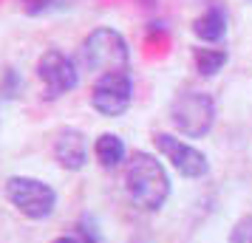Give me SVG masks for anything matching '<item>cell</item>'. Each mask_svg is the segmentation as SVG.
I'll return each instance as SVG.
<instances>
[{
    "mask_svg": "<svg viewBox=\"0 0 252 243\" xmlns=\"http://www.w3.org/2000/svg\"><path fill=\"white\" fill-rule=\"evenodd\" d=\"M77 59L82 71L99 77V74H114V71H130L133 51H130L127 37L116 26H94L77 46Z\"/></svg>",
    "mask_w": 252,
    "mask_h": 243,
    "instance_id": "3957f363",
    "label": "cell"
},
{
    "mask_svg": "<svg viewBox=\"0 0 252 243\" xmlns=\"http://www.w3.org/2000/svg\"><path fill=\"white\" fill-rule=\"evenodd\" d=\"M91 153H94V162L99 164L105 173H114L119 167H125L127 156H130L125 139H122L119 133H111V130H105V133H99V136L94 139Z\"/></svg>",
    "mask_w": 252,
    "mask_h": 243,
    "instance_id": "30bf717a",
    "label": "cell"
},
{
    "mask_svg": "<svg viewBox=\"0 0 252 243\" xmlns=\"http://www.w3.org/2000/svg\"><path fill=\"white\" fill-rule=\"evenodd\" d=\"M20 91H23V77L14 68H6L0 74V96L3 99H14Z\"/></svg>",
    "mask_w": 252,
    "mask_h": 243,
    "instance_id": "7c38bea8",
    "label": "cell"
},
{
    "mask_svg": "<svg viewBox=\"0 0 252 243\" xmlns=\"http://www.w3.org/2000/svg\"><path fill=\"white\" fill-rule=\"evenodd\" d=\"M51 243H99V241H94L91 235H85L82 229H77V226H74V229L65 232V235H57Z\"/></svg>",
    "mask_w": 252,
    "mask_h": 243,
    "instance_id": "9a60e30c",
    "label": "cell"
},
{
    "mask_svg": "<svg viewBox=\"0 0 252 243\" xmlns=\"http://www.w3.org/2000/svg\"><path fill=\"white\" fill-rule=\"evenodd\" d=\"M190 34L198 46H224L229 34V9L224 0H207L204 9L193 17Z\"/></svg>",
    "mask_w": 252,
    "mask_h": 243,
    "instance_id": "9c48e42d",
    "label": "cell"
},
{
    "mask_svg": "<svg viewBox=\"0 0 252 243\" xmlns=\"http://www.w3.org/2000/svg\"><path fill=\"white\" fill-rule=\"evenodd\" d=\"M167 122H170V130L179 133L182 139H207L218 122L216 96L204 88H179L167 105Z\"/></svg>",
    "mask_w": 252,
    "mask_h": 243,
    "instance_id": "7a4b0ae2",
    "label": "cell"
},
{
    "mask_svg": "<svg viewBox=\"0 0 252 243\" xmlns=\"http://www.w3.org/2000/svg\"><path fill=\"white\" fill-rule=\"evenodd\" d=\"M20 6H23L26 14L40 17V14H48V12H54V9H60L63 0H20Z\"/></svg>",
    "mask_w": 252,
    "mask_h": 243,
    "instance_id": "5bb4252c",
    "label": "cell"
},
{
    "mask_svg": "<svg viewBox=\"0 0 252 243\" xmlns=\"http://www.w3.org/2000/svg\"><path fill=\"white\" fill-rule=\"evenodd\" d=\"M3 198L17 215H23L26 220H37V223L51 218L60 204V192L51 181L26 173H14L3 181Z\"/></svg>",
    "mask_w": 252,
    "mask_h": 243,
    "instance_id": "277c9868",
    "label": "cell"
},
{
    "mask_svg": "<svg viewBox=\"0 0 252 243\" xmlns=\"http://www.w3.org/2000/svg\"><path fill=\"white\" fill-rule=\"evenodd\" d=\"M190 62L193 71L201 80H216L221 71L229 65V48L227 46H198L190 48Z\"/></svg>",
    "mask_w": 252,
    "mask_h": 243,
    "instance_id": "8fae6325",
    "label": "cell"
},
{
    "mask_svg": "<svg viewBox=\"0 0 252 243\" xmlns=\"http://www.w3.org/2000/svg\"><path fill=\"white\" fill-rule=\"evenodd\" d=\"M34 77L43 88V99L57 102L80 88L82 65L74 54L63 51V48H46L34 62Z\"/></svg>",
    "mask_w": 252,
    "mask_h": 243,
    "instance_id": "8992f818",
    "label": "cell"
},
{
    "mask_svg": "<svg viewBox=\"0 0 252 243\" xmlns=\"http://www.w3.org/2000/svg\"><path fill=\"white\" fill-rule=\"evenodd\" d=\"M153 150L161 156V162L184 181H204L210 175V156L195 141L182 139L173 130H153Z\"/></svg>",
    "mask_w": 252,
    "mask_h": 243,
    "instance_id": "5b68a950",
    "label": "cell"
},
{
    "mask_svg": "<svg viewBox=\"0 0 252 243\" xmlns=\"http://www.w3.org/2000/svg\"><path fill=\"white\" fill-rule=\"evenodd\" d=\"M91 144L94 141H88L85 130L60 128L54 141H51V156H54L60 170H65V173H82L88 167V162L94 159Z\"/></svg>",
    "mask_w": 252,
    "mask_h": 243,
    "instance_id": "ba28073f",
    "label": "cell"
},
{
    "mask_svg": "<svg viewBox=\"0 0 252 243\" xmlns=\"http://www.w3.org/2000/svg\"><path fill=\"white\" fill-rule=\"evenodd\" d=\"M227 243H252V212L241 215L227 235Z\"/></svg>",
    "mask_w": 252,
    "mask_h": 243,
    "instance_id": "4fadbf2b",
    "label": "cell"
},
{
    "mask_svg": "<svg viewBox=\"0 0 252 243\" xmlns=\"http://www.w3.org/2000/svg\"><path fill=\"white\" fill-rule=\"evenodd\" d=\"M133 99H136V82L130 71L99 74L88 85V105L102 119H122L133 108Z\"/></svg>",
    "mask_w": 252,
    "mask_h": 243,
    "instance_id": "52a82bcc",
    "label": "cell"
},
{
    "mask_svg": "<svg viewBox=\"0 0 252 243\" xmlns=\"http://www.w3.org/2000/svg\"><path fill=\"white\" fill-rule=\"evenodd\" d=\"M122 189L133 209L156 215L167 207L173 195L170 167L161 162L156 150H133L122 167Z\"/></svg>",
    "mask_w": 252,
    "mask_h": 243,
    "instance_id": "6da1fadb",
    "label": "cell"
}]
</instances>
